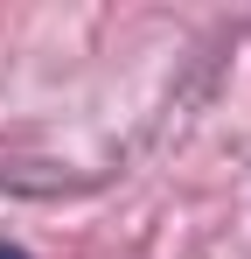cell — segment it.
Wrapping results in <instances>:
<instances>
[{
  "mask_svg": "<svg viewBox=\"0 0 251 259\" xmlns=\"http://www.w3.org/2000/svg\"><path fill=\"white\" fill-rule=\"evenodd\" d=\"M0 259H28V252H21V245H7V238H0Z\"/></svg>",
  "mask_w": 251,
  "mask_h": 259,
  "instance_id": "obj_1",
  "label": "cell"
}]
</instances>
